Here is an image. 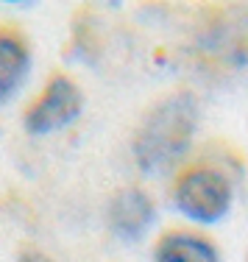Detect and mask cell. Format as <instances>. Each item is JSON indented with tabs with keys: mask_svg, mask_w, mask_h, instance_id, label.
<instances>
[{
	"mask_svg": "<svg viewBox=\"0 0 248 262\" xmlns=\"http://www.w3.org/2000/svg\"><path fill=\"white\" fill-rule=\"evenodd\" d=\"M198 134V106L190 95H165L142 115L131 137V157L148 176L173 170L193 148Z\"/></svg>",
	"mask_w": 248,
	"mask_h": 262,
	"instance_id": "1",
	"label": "cell"
},
{
	"mask_svg": "<svg viewBox=\"0 0 248 262\" xmlns=\"http://www.w3.org/2000/svg\"><path fill=\"white\" fill-rule=\"evenodd\" d=\"M170 204L184 221L215 226L226 221L234 207V182L215 162H190L173 173Z\"/></svg>",
	"mask_w": 248,
	"mask_h": 262,
	"instance_id": "2",
	"label": "cell"
},
{
	"mask_svg": "<svg viewBox=\"0 0 248 262\" xmlns=\"http://www.w3.org/2000/svg\"><path fill=\"white\" fill-rule=\"evenodd\" d=\"M84 90L67 73H53L22 109V128L31 137H48L70 128L84 112Z\"/></svg>",
	"mask_w": 248,
	"mask_h": 262,
	"instance_id": "3",
	"label": "cell"
},
{
	"mask_svg": "<svg viewBox=\"0 0 248 262\" xmlns=\"http://www.w3.org/2000/svg\"><path fill=\"white\" fill-rule=\"evenodd\" d=\"M106 223L115 237L126 243H137L156 223V201L145 187L123 184L106 201Z\"/></svg>",
	"mask_w": 248,
	"mask_h": 262,
	"instance_id": "4",
	"label": "cell"
},
{
	"mask_svg": "<svg viewBox=\"0 0 248 262\" xmlns=\"http://www.w3.org/2000/svg\"><path fill=\"white\" fill-rule=\"evenodd\" d=\"M151 262H223V254L209 234L178 226L153 240Z\"/></svg>",
	"mask_w": 248,
	"mask_h": 262,
	"instance_id": "5",
	"label": "cell"
},
{
	"mask_svg": "<svg viewBox=\"0 0 248 262\" xmlns=\"http://www.w3.org/2000/svg\"><path fill=\"white\" fill-rule=\"evenodd\" d=\"M31 45L17 26L0 23V106H6L31 76Z\"/></svg>",
	"mask_w": 248,
	"mask_h": 262,
	"instance_id": "6",
	"label": "cell"
},
{
	"mask_svg": "<svg viewBox=\"0 0 248 262\" xmlns=\"http://www.w3.org/2000/svg\"><path fill=\"white\" fill-rule=\"evenodd\" d=\"M14 262H56L51 254L45 251V248L39 246H31V243H26V246L17 248V259Z\"/></svg>",
	"mask_w": 248,
	"mask_h": 262,
	"instance_id": "7",
	"label": "cell"
}]
</instances>
